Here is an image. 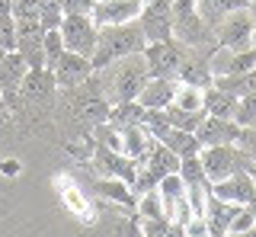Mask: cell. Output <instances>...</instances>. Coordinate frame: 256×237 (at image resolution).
<instances>
[{"instance_id":"cell-6","label":"cell","mask_w":256,"mask_h":237,"mask_svg":"<svg viewBox=\"0 0 256 237\" xmlns=\"http://www.w3.org/2000/svg\"><path fill=\"white\" fill-rule=\"evenodd\" d=\"M214 42L228 52H250L253 48V16L250 6H240V10L228 13L218 26L212 29Z\"/></svg>"},{"instance_id":"cell-22","label":"cell","mask_w":256,"mask_h":237,"mask_svg":"<svg viewBox=\"0 0 256 237\" xmlns=\"http://www.w3.org/2000/svg\"><path fill=\"white\" fill-rule=\"evenodd\" d=\"M234 112H237V96L218 90V86H208V90H205V116L234 118Z\"/></svg>"},{"instance_id":"cell-33","label":"cell","mask_w":256,"mask_h":237,"mask_svg":"<svg viewBox=\"0 0 256 237\" xmlns=\"http://www.w3.org/2000/svg\"><path fill=\"white\" fill-rule=\"evenodd\" d=\"M250 228H256V215H253V212L244 205V208H240V215H237L234 221H230L228 234H240V231H250Z\"/></svg>"},{"instance_id":"cell-42","label":"cell","mask_w":256,"mask_h":237,"mask_svg":"<svg viewBox=\"0 0 256 237\" xmlns=\"http://www.w3.org/2000/svg\"><path fill=\"white\" fill-rule=\"evenodd\" d=\"M0 109H4V90H0Z\"/></svg>"},{"instance_id":"cell-34","label":"cell","mask_w":256,"mask_h":237,"mask_svg":"<svg viewBox=\"0 0 256 237\" xmlns=\"http://www.w3.org/2000/svg\"><path fill=\"white\" fill-rule=\"evenodd\" d=\"M237 148L244 151L250 160L256 164V128H240V138H237Z\"/></svg>"},{"instance_id":"cell-21","label":"cell","mask_w":256,"mask_h":237,"mask_svg":"<svg viewBox=\"0 0 256 237\" xmlns=\"http://www.w3.org/2000/svg\"><path fill=\"white\" fill-rule=\"evenodd\" d=\"M118 135H122V154H125V157H132V160H141V157L150 151V144L157 141V138H150V135H148V128H144V125H132V128H122Z\"/></svg>"},{"instance_id":"cell-32","label":"cell","mask_w":256,"mask_h":237,"mask_svg":"<svg viewBox=\"0 0 256 237\" xmlns=\"http://www.w3.org/2000/svg\"><path fill=\"white\" fill-rule=\"evenodd\" d=\"M0 48L4 52H16V20L10 13L0 16Z\"/></svg>"},{"instance_id":"cell-10","label":"cell","mask_w":256,"mask_h":237,"mask_svg":"<svg viewBox=\"0 0 256 237\" xmlns=\"http://www.w3.org/2000/svg\"><path fill=\"white\" fill-rule=\"evenodd\" d=\"M90 167L100 173L102 180H122V183H128V186H134V180H138V164H134L132 157H125L118 151H109V148H102V144L93 148Z\"/></svg>"},{"instance_id":"cell-39","label":"cell","mask_w":256,"mask_h":237,"mask_svg":"<svg viewBox=\"0 0 256 237\" xmlns=\"http://www.w3.org/2000/svg\"><path fill=\"white\" fill-rule=\"evenodd\" d=\"M13 10V0H0V16H4V13H10Z\"/></svg>"},{"instance_id":"cell-38","label":"cell","mask_w":256,"mask_h":237,"mask_svg":"<svg viewBox=\"0 0 256 237\" xmlns=\"http://www.w3.org/2000/svg\"><path fill=\"white\" fill-rule=\"evenodd\" d=\"M250 16H253V48H256V0H250Z\"/></svg>"},{"instance_id":"cell-36","label":"cell","mask_w":256,"mask_h":237,"mask_svg":"<svg viewBox=\"0 0 256 237\" xmlns=\"http://www.w3.org/2000/svg\"><path fill=\"white\" fill-rule=\"evenodd\" d=\"M182 237H212V231H208L205 218H192L189 224H182Z\"/></svg>"},{"instance_id":"cell-25","label":"cell","mask_w":256,"mask_h":237,"mask_svg":"<svg viewBox=\"0 0 256 237\" xmlns=\"http://www.w3.org/2000/svg\"><path fill=\"white\" fill-rule=\"evenodd\" d=\"M106 122L112 125V128H118V132H122V128H132V125H141L144 122V109L134 100L132 102H118V106L109 109V118H106Z\"/></svg>"},{"instance_id":"cell-5","label":"cell","mask_w":256,"mask_h":237,"mask_svg":"<svg viewBox=\"0 0 256 237\" xmlns=\"http://www.w3.org/2000/svg\"><path fill=\"white\" fill-rule=\"evenodd\" d=\"M198 164H202L208 183H221V180H228L230 173H237V170H253V160L240 151L237 144H212V148H202Z\"/></svg>"},{"instance_id":"cell-4","label":"cell","mask_w":256,"mask_h":237,"mask_svg":"<svg viewBox=\"0 0 256 237\" xmlns=\"http://www.w3.org/2000/svg\"><path fill=\"white\" fill-rule=\"evenodd\" d=\"M173 38L186 48H205L214 45L212 29L202 22L196 10V0H173Z\"/></svg>"},{"instance_id":"cell-12","label":"cell","mask_w":256,"mask_h":237,"mask_svg":"<svg viewBox=\"0 0 256 237\" xmlns=\"http://www.w3.org/2000/svg\"><path fill=\"white\" fill-rule=\"evenodd\" d=\"M54 93H58V84H54V74L48 68H29L26 77L20 84V100L32 102V106H48L54 102Z\"/></svg>"},{"instance_id":"cell-24","label":"cell","mask_w":256,"mask_h":237,"mask_svg":"<svg viewBox=\"0 0 256 237\" xmlns=\"http://www.w3.org/2000/svg\"><path fill=\"white\" fill-rule=\"evenodd\" d=\"M96 192H100L102 199H112L116 205H125V208H132V212H134V202H138V196L132 192V186L122 183V180H102V176H100Z\"/></svg>"},{"instance_id":"cell-9","label":"cell","mask_w":256,"mask_h":237,"mask_svg":"<svg viewBox=\"0 0 256 237\" xmlns=\"http://www.w3.org/2000/svg\"><path fill=\"white\" fill-rule=\"evenodd\" d=\"M157 196H160V205H164V218L170 224H189L192 221V208H189V199H186V186H182L180 173H170L157 183Z\"/></svg>"},{"instance_id":"cell-30","label":"cell","mask_w":256,"mask_h":237,"mask_svg":"<svg viewBox=\"0 0 256 237\" xmlns=\"http://www.w3.org/2000/svg\"><path fill=\"white\" fill-rule=\"evenodd\" d=\"M234 122L240 125V128H256V93H250V96H240V100H237Z\"/></svg>"},{"instance_id":"cell-43","label":"cell","mask_w":256,"mask_h":237,"mask_svg":"<svg viewBox=\"0 0 256 237\" xmlns=\"http://www.w3.org/2000/svg\"><path fill=\"white\" fill-rule=\"evenodd\" d=\"M141 4H150V0H141Z\"/></svg>"},{"instance_id":"cell-2","label":"cell","mask_w":256,"mask_h":237,"mask_svg":"<svg viewBox=\"0 0 256 237\" xmlns=\"http://www.w3.org/2000/svg\"><path fill=\"white\" fill-rule=\"evenodd\" d=\"M109 109L112 106L100 96L93 80L80 84L74 90H64V100H61V116L77 125V138H90L96 125H102L109 118Z\"/></svg>"},{"instance_id":"cell-15","label":"cell","mask_w":256,"mask_h":237,"mask_svg":"<svg viewBox=\"0 0 256 237\" xmlns=\"http://www.w3.org/2000/svg\"><path fill=\"white\" fill-rule=\"evenodd\" d=\"M212 196L221 202H234V205H250V199L256 196V183L250 176V170H237L230 173L221 183H212Z\"/></svg>"},{"instance_id":"cell-26","label":"cell","mask_w":256,"mask_h":237,"mask_svg":"<svg viewBox=\"0 0 256 237\" xmlns=\"http://www.w3.org/2000/svg\"><path fill=\"white\" fill-rule=\"evenodd\" d=\"M173 106L186 109V112H205V90H198V86H189V84H180V80H176Z\"/></svg>"},{"instance_id":"cell-20","label":"cell","mask_w":256,"mask_h":237,"mask_svg":"<svg viewBox=\"0 0 256 237\" xmlns=\"http://www.w3.org/2000/svg\"><path fill=\"white\" fill-rule=\"evenodd\" d=\"M160 144H164L166 151H173L176 157H180V160L202 154V144H198V138L192 135V132H180V128H170L164 138H160Z\"/></svg>"},{"instance_id":"cell-31","label":"cell","mask_w":256,"mask_h":237,"mask_svg":"<svg viewBox=\"0 0 256 237\" xmlns=\"http://www.w3.org/2000/svg\"><path fill=\"white\" fill-rule=\"evenodd\" d=\"M42 48H45V68H52L54 61L64 54V38H61V29H52V32H45L42 38Z\"/></svg>"},{"instance_id":"cell-7","label":"cell","mask_w":256,"mask_h":237,"mask_svg":"<svg viewBox=\"0 0 256 237\" xmlns=\"http://www.w3.org/2000/svg\"><path fill=\"white\" fill-rule=\"evenodd\" d=\"M186 58V45L176 38H164V42H148L144 48V61H148V74L157 80H176L180 77V64Z\"/></svg>"},{"instance_id":"cell-35","label":"cell","mask_w":256,"mask_h":237,"mask_svg":"<svg viewBox=\"0 0 256 237\" xmlns=\"http://www.w3.org/2000/svg\"><path fill=\"white\" fill-rule=\"evenodd\" d=\"M93 4H96V0H61V10H64V16H70V13L90 16V13H93Z\"/></svg>"},{"instance_id":"cell-19","label":"cell","mask_w":256,"mask_h":237,"mask_svg":"<svg viewBox=\"0 0 256 237\" xmlns=\"http://www.w3.org/2000/svg\"><path fill=\"white\" fill-rule=\"evenodd\" d=\"M240 6H250V0H196V10L208 29H214L228 13L240 10Z\"/></svg>"},{"instance_id":"cell-18","label":"cell","mask_w":256,"mask_h":237,"mask_svg":"<svg viewBox=\"0 0 256 237\" xmlns=\"http://www.w3.org/2000/svg\"><path fill=\"white\" fill-rule=\"evenodd\" d=\"M54 183H58L61 199H64V205H68L70 215H77V221H84V224H93V221H96V212H93V205L86 202V196L80 192V186L70 183L68 176H58Z\"/></svg>"},{"instance_id":"cell-27","label":"cell","mask_w":256,"mask_h":237,"mask_svg":"<svg viewBox=\"0 0 256 237\" xmlns=\"http://www.w3.org/2000/svg\"><path fill=\"white\" fill-rule=\"evenodd\" d=\"M164 116H166V122H170V128H180V132H192L196 135V128H198V122L205 118V112H186V109H180V106H166L164 109Z\"/></svg>"},{"instance_id":"cell-29","label":"cell","mask_w":256,"mask_h":237,"mask_svg":"<svg viewBox=\"0 0 256 237\" xmlns=\"http://www.w3.org/2000/svg\"><path fill=\"white\" fill-rule=\"evenodd\" d=\"M38 20H42V29H45V32L61 29V22H64L61 0H38Z\"/></svg>"},{"instance_id":"cell-11","label":"cell","mask_w":256,"mask_h":237,"mask_svg":"<svg viewBox=\"0 0 256 237\" xmlns=\"http://www.w3.org/2000/svg\"><path fill=\"white\" fill-rule=\"evenodd\" d=\"M138 26L148 42L173 38V0H150V4H144Z\"/></svg>"},{"instance_id":"cell-41","label":"cell","mask_w":256,"mask_h":237,"mask_svg":"<svg viewBox=\"0 0 256 237\" xmlns=\"http://www.w3.org/2000/svg\"><path fill=\"white\" fill-rule=\"evenodd\" d=\"M6 54H10V52H4V48H0V61H4V58H6Z\"/></svg>"},{"instance_id":"cell-16","label":"cell","mask_w":256,"mask_h":237,"mask_svg":"<svg viewBox=\"0 0 256 237\" xmlns=\"http://www.w3.org/2000/svg\"><path fill=\"white\" fill-rule=\"evenodd\" d=\"M196 138L202 148H212V144H237L240 138V125L234 118H214V116H205L196 128Z\"/></svg>"},{"instance_id":"cell-28","label":"cell","mask_w":256,"mask_h":237,"mask_svg":"<svg viewBox=\"0 0 256 237\" xmlns=\"http://www.w3.org/2000/svg\"><path fill=\"white\" fill-rule=\"evenodd\" d=\"M134 218H138V221L164 218V205H160V196H157V189H150V192L138 196V202H134Z\"/></svg>"},{"instance_id":"cell-8","label":"cell","mask_w":256,"mask_h":237,"mask_svg":"<svg viewBox=\"0 0 256 237\" xmlns=\"http://www.w3.org/2000/svg\"><path fill=\"white\" fill-rule=\"evenodd\" d=\"M61 38H64V52H74L80 58H93L96 42H100V26L93 22V16L70 13L61 22Z\"/></svg>"},{"instance_id":"cell-14","label":"cell","mask_w":256,"mask_h":237,"mask_svg":"<svg viewBox=\"0 0 256 237\" xmlns=\"http://www.w3.org/2000/svg\"><path fill=\"white\" fill-rule=\"evenodd\" d=\"M141 10H144L141 0H96L90 16L96 26H122V22H134L141 16Z\"/></svg>"},{"instance_id":"cell-40","label":"cell","mask_w":256,"mask_h":237,"mask_svg":"<svg viewBox=\"0 0 256 237\" xmlns=\"http://www.w3.org/2000/svg\"><path fill=\"white\" fill-rule=\"evenodd\" d=\"M224 237H256V228H250V231H240V234H224Z\"/></svg>"},{"instance_id":"cell-17","label":"cell","mask_w":256,"mask_h":237,"mask_svg":"<svg viewBox=\"0 0 256 237\" xmlns=\"http://www.w3.org/2000/svg\"><path fill=\"white\" fill-rule=\"evenodd\" d=\"M173 93H176V80H157V77H150V80L141 86V93H138L134 102H138L141 109L164 112V109L173 102Z\"/></svg>"},{"instance_id":"cell-37","label":"cell","mask_w":256,"mask_h":237,"mask_svg":"<svg viewBox=\"0 0 256 237\" xmlns=\"http://www.w3.org/2000/svg\"><path fill=\"white\" fill-rule=\"evenodd\" d=\"M20 170H22V164L13 160V157H10V160H0V173H4L6 180H16V176H20Z\"/></svg>"},{"instance_id":"cell-23","label":"cell","mask_w":256,"mask_h":237,"mask_svg":"<svg viewBox=\"0 0 256 237\" xmlns=\"http://www.w3.org/2000/svg\"><path fill=\"white\" fill-rule=\"evenodd\" d=\"M214 86L224 93H230V96H250V93H256V70H250V74H218L214 77Z\"/></svg>"},{"instance_id":"cell-3","label":"cell","mask_w":256,"mask_h":237,"mask_svg":"<svg viewBox=\"0 0 256 237\" xmlns=\"http://www.w3.org/2000/svg\"><path fill=\"white\" fill-rule=\"evenodd\" d=\"M144 48H148V38H144L138 20L122 22V26H100V42H96L90 64H93V70H102L112 61L128 58V54H141Z\"/></svg>"},{"instance_id":"cell-13","label":"cell","mask_w":256,"mask_h":237,"mask_svg":"<svg viewBox=\"0 0 256 237\" xmlns=\"http://www.w3.org/2000/svg\"><path fill=\"white\" fill-rule=\"evenodd\" d=\"M48 70L54 74L58 90H74V86H80V84L90 80L93 64H90V58H80V54H74V52H64Z\"/></svg>"},{"instance_id":"cell-1","label":"cell","mask_w":256,"mask_h":237,"mask_svg":"<svg viewBox=\"0 0 256 237\" xmlns=\"http://www.w3.org/2000/svg\"><path fill=\"white\" fill-rule=\"evenodd\" d=\"M90 80H93V86L100 90V96L106 100L109 106L138 100L141 86L150 80L144 52L141 54H128V58H118V61H112V64L102 68V70H93Z\"/></svg>"}]
</instances>
